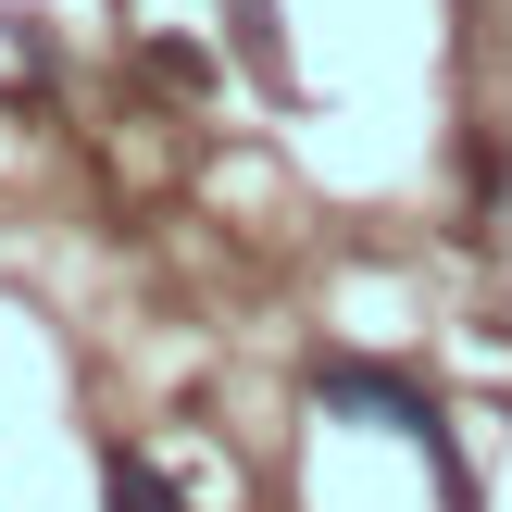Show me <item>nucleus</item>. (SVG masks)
<instances>
[{
	"mask_svg": "<svg viewBox=\"0 0 512 512\" xmlns=\"http://www.w3.org/2000/svg\"><path fill=\"white\" fill-rule=\"evenodd\" d=\"M313 400H325V413H350V425L413 438L425 463H450V413H438V388H413V375H388V363H313Z\"/></svg>",
	"mask_w": 512,
	"mask_h": 512,
	"instance_id": "f257e3e1",
	"label": "nucleus"
},
{
	"mask_svg": "<svg viewBox=\"0 0 512 512\" xmlns=\"http://www.w3.org/2000/svg\"><path fill=\"white\" fill-rule=\"evenodd\" d=\"M100 488H113V512H188V500L163 488V475L138 463V450H100Z\"/></svg>",
	"mask_w": 512,
	"mask_h": 512,
	"instance_id": "f03ea898",
	"label": "nucleus"
},
{
	"mask_svg": "<svg viewBox=\"0 0 512 512\" xmlns=\"http://www.w3.org/2000/svg\"><path fill=\"white\" fill-rule=\"evenodd\" d=\"M150 75H163V88H213V50L200 38H150Z\"/></svg>",
	"mask_w": 512,
	"mask_h": 512,
	"instance_id": "7ed1b4c3",
	"label": "nucleus"
},
{
	"mask_svg": "<svg viewBox=\"0 0 512 512\" xmlns=\"http://www.w3.org/2000/svg\"><path fill=\"white\" fill-rule=\"evenodd\" d=\"M225 13H238V38H250V50L275 63V25H263V0H225Z\"/></svg>",
	"mask_w": 512,
	"mask_h": 512,
	"instance_id": "20e7f679",
	"label": "nucleus"
}]
</instances>
